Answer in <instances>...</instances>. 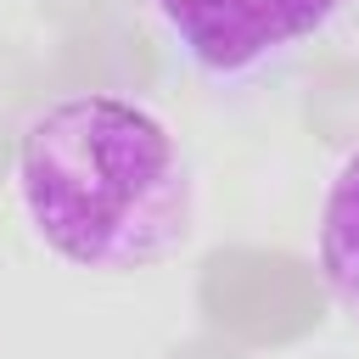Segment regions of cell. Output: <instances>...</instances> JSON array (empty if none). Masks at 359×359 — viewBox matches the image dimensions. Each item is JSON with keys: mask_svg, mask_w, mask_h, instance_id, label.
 <instances>
[{"mask_svg": "<svg viewBox=\"0 0 359 359\" xmlns=\"http://www.w3.org/2000/svg\"><path fill=\"white\" fill-rule=\"evenodd\" d=\"M314 258H320L331 303L359 325V151H348L325 180L320 224H314Z\"/></svg>", "mask_w": 359, "mask_h": 359, "instance_id": "3957f363", "label": "cell"}, {"mask_svg": "<svg viewBox=\"0 0 359 359\" xmlns=\"http://www.w3.org/2000/svg\"><path fill=\"white\" fill-rule=\"evenodd\" d=\"M28 236L84 275L157 269L191 241L196 180L174 123L118 90H62L17 135Z\"/></svg>", "mask_w": 359, "mask_h": 359, "instance_id": "6da1fadb", "label": "cell"}, {"mask_svg": "<svg viewBox=\"0 0 359 359\" xmlns=\"http://www.w3.org/2000/svg\"><path fill=\"white\" fill-rule=\"evenodd\" d=\"M359 0H140V22L168 73L208 95H258L280 84Z\"/></svg>", "mask_w": 359, "mask_h": 359, "instance_id": "7a4b0ae2", "label": "cell"}]
</instances>
